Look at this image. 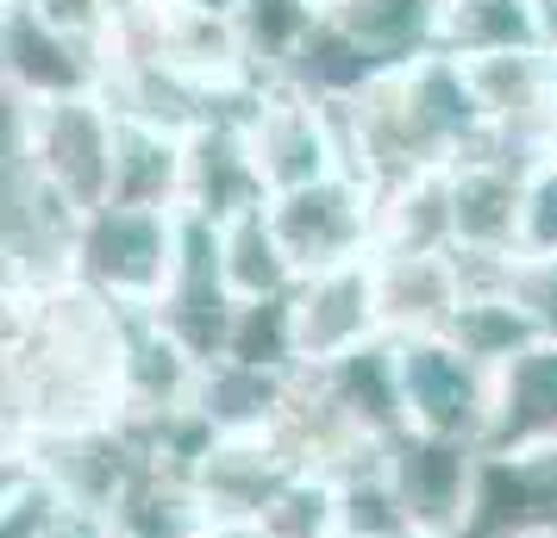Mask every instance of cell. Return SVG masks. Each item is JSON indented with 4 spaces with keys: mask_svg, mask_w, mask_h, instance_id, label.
I'll use <instances>...</instances> for the list:
<instances>
[{
    "mask_svg": "<svg viewBox=\"0 0 557 538\" xmlns=\"http://www.w3.org/2000/svg\"><path fill=\"white\" fill-rule=\"evenodd\" d=\"M7 145L38 163V176L51 182L76 213L113 207V176H120V113L107 95L88 101H51L38 107L7 88Z\"/></svg>",
    "mask_w": 557,
    "mask_h": 538,
    "instance_id": "6da1fadb",
    "label": "cell"
},
{
    "mask_svg": "<svg viewBox=\"0 0 557 538\" xmlns=\"http://www.w3.org/2000/svg\"><path fill=\"white\" fill-rule=\"evenodd\" d=\"M188 213L176 207H101L76 245V283L120 313H157L176 283Z\"/></svg>",
    "mask_w": 557,
    "mask_h": 538,
    "instance_id": "7a4b0ae2",
    "label": "cell"
},
{
    "mask_svg": "<svg viewBox=\"0 0 557 538\" xmlns=\"http://www.w3.org/2000/svg\"><path fill=\"white\" fill-rule=\"evenodd\" d=\"M270 226H276L282 257L295 263V276H320L338 263H363L376 257V232H382V188L376 182L338 170L326 182H307L295 195L270 201Z\"/></svg>",
    "mask_w": 557,
    "mask_h": 538,
    "instance_id": "3957f363",
    "label": "cell"
},
{
    "mask_svg": "<svg viewBox=\"0 0 557 538\" xmlns=\"http://www.w3.org/2000/svg\"><path fill=\"white\" fill-rule=\"evenodd\" d=\"M395 370H401V401H407V426L413 433L457 438V445H482L488 438L495 376L463 345H451L445 333L395 338Z\"/></svg>",
    "mask_w": 557,
    "mask_h": 538,
    "instance_id": "277c9868",
    "label": "cell"
},
{
    "mask_svg": "<svg viewBox=\"0 0 557 538\" xmlns=\"http://www.w3.org/2000/svg\"><path fill=\"white\" fill-rule=\"evenodd\" d=\"M245 138H251V157L270 182V195H295L307 182H326L345 170L338 113L288 82H263L245 101Z\"/></svg>",
    "mask_w": 557,
    "mask_h": 538,
    "instance_id": "5b68a950",
    "label": "cell"
},
{
    "mask_svg": "<svg viewBox=\"0 0 557 538\" xmlns=\"http://www.w3.org/2000/svg\"><path fill=\"white\" fill-rule=\"evenodd\" d=\"M288 301H295V363L301 370H332V363H345L388 338L376 257L307 276V283H295Z\"/></svg>",
    "mask_w": 557,
    "mask_h": 538,
    "instance_id": "8992f818",
    "label": "cell"
},
{
    "mask_svg": "<svg viewBox=\"0 0 557 538\" xmlns=\"http://www.w3.org/2000/svg\"><path fill=\"white\" fill-rule=\"evenodd\" d=\"M0 51H7V88L38 107L88 101V95H107V82H113V51L107 45L70 38V32L45 26L38 13H26V7H7Z\"/></svg>",
    "mask_w": 557,
    "mask_h": 538,
    "instance_id": "52a82bcc",
    "label": "cell"
},
{
    "mask_svg": "<svg viewBox=\"0 0 557 538\" xmlns=\"http://www.w3.org/2000/svg\"><path fill=\"white\" fill-rule=\"evenodd\" d=\"M276 201L257 170L251 138H245V107L213 113L201 132H188V176H182V213L201 226H232L245 213H263Z\"/></svg>",
    "mask_w": 557,
    "mask_h": 538,
    "instance_id": "ba28073f",
    "label": "cell"
},
{
    "mask_svg": "<svg viewBox=\"0 0 557 538\" xmlns=\"http://www.w3.org/2000/svg\"><path fill=\"white\" fill-rule=\"evenodd\" d=\"M388 476L401 488V501H407V513H413V533L420 538H463L470 508H476L482 445L407 433L401 445H388Z\"/></svg>",
    "mask_w": 557,
    "mask_h": 538,
    "instance_id": "9c48e42d",
    "label": "cell"
},
{
    "mask_svg": "<svg viewBox=\"0 0 557 538\" xmlns=\"http://www.w3.org/2000/svg\"><path fill=\"white\" fill-rule=\"evenodd\" d=\"M488 458L520 451H557V345H532L495 376V413H488Z\"/></svg>",
    "mask_w": 557,
    "mask_h": 538,
    "instance_id": "30bf717a",
    "label": "cell"
},
{
    "mask_svg": "<svg viewBox=\"0 0 557 538\" xmlns=\"http://www.w3.org/2000/svg\"><path fill=\"white\" fill-rule=\"evenodd\" d=\"M326 13L351 32L357 45H363V57L388 76V70H407V63L438 51V13H445V0H326Z\"/></svg>",
    "mask_w": 557,
    "mask_h": 538,
    "instance_id": "8fae6325",
    "label": "cell"
},
{
    "mask_svg": "<svg viewBox=\"0 0 557 538\" xmlns=\"http://www.w3.org/2000/svg\"><path fill=\"white\" fill-rule=\"evenodd\" d=\"M438 51L470 63V57H507V51H545L532 0H445L438 13Z\"/></svg>",
    "mask_w": 557,
    "mask_h": 538,
    "instance_id": "7c38bea8",
    "label": "cell"
},
{
    "mask_svg": "<svg viewBox=\"0 0 557 538\" xmlns=\"http://www.w3.org/2000/svg\"><path fill=\"white\" fill-rule=\"evenodd\" d=\"M220 263H226V283L232 295L251 308V301H276V295H295V263L282 257L276 245V226H270V207L263 213H245L220 226Z\"/></svg>",
    "mask_w": 557,
    "mask_h": 538,
    "instance_id": "4fadbf2b",
    "label": "cell"
},
{
    "mask_svg": "<svg viewBox=\"0 0 557 538\" xmlns=\"http://www.w3.org/2000/svg\"><path fill=\"white\" fill-rule=\"evenodd\" d=\"M320 13H326V7H313V0H238L232 26H238V45L251 57L257 82L288 76V63L301 57L307 32L320 26Z\"/></svg>",
    "mask_w": 557,
    "mask_h": 538,
    "instance_id": "5bb4252c",
    "label": "cell"
},
{
    "mask_svg": "<svg viewBox=\"0 0 557 538\" xmlns=\"http://www.w3.org/2000/svg\"><path fill=\"white\" fill-rule=\"evenodd\" d=\"M520 257L552 263L557 257V151L532 170L527 182V226H520Z\"/></svg>",
    "mask_w": 557,
    "mask_h": 538,
    "instance_id": "9a60e30c",
    "label": "cell"
},
{
    "mask_svg": "<svg viewBox=\"0 0 557 538\" xmlns=\"http://www.w3.org/2000/svg\"><path fill=\"white\" fill-rule=\"evenodd\" d=\"M502 283H507V295L539 320V333L557 345V257L552 263H539V257H513Z\"/></svg>",
    "mask_w": 557,
    "mask_h": 538,
    "instance_id": "2e32d148",
    "label": "cell"
},
{
    "mask_svg": "<svg viewBox=\"0 0 557 538\" xmlns=\"http://www.w3.org/2000/svg\"><path fill=\"white\" fill-rule=\"evenodd\" d=\"M532 20H539V45L557 57V0H532Z\"/></svg>",
    "mask_w": 557,
    "mask_h": 538,
    "instance_id": "e0dca14e",
    "label": "cell"
},
{
    "mask_svg": "<svg viewBox=\"0 0 557 538\" xmlns=\"http://www.w3.org/2000/svg\"><path fill=\"white\" fill-rule=\"evenodd\" d=\"M313 7H326V0H313Z\"/></svg>",
    "mask_w": 557,
    "mask_h": 538,
    "instance_id": "ac0fdd59",
    "label": "cell"
}]
</instances>
